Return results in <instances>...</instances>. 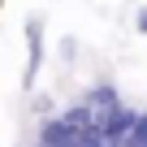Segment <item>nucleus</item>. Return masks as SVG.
<instances>
[{"label":"nucleus","mask_w":147,"mask_h":147,"mask_svg":"<svg viewBox=\"0 0 147 147\" xmlns=\"http://www.w3.org/2000/svg\"><path fill=\"white\" fill-rule=\"evenodd\" d=\"M134 117H138V113H130V108H113V113H104L95 125L104 130V138H108V143H121V138H130Z\"/></svg>","instance_id":"f257e3e1"},{"label":"nucleus","mask_w":147,"mask_h":147,"mask_svg":"<svg viewBox=\"0 0 147 147\" xmlns=\"http://www.w3.org/2000/svg\"><path fill=\"white\" fill-rule=\"evenodd\" d=\"M26 39H30V61H26V87L35 82V74H39V61H43V30L39 22H26Z\"/></svg>","instance_id":"f03ea898"},{"label":"nucleus","mask_w":147,"mask_h":147,"mask_svg":"<svg viewBox=\"0 0 147 147\" xmlns=\"http://www.w3.org/2000/svg\"><path fill=\"white\" fill-rule=\"evenodd\" d=\"M91 108H95V117H104V113L121 108V104H117V91H113V87H100V91H91Z\"/></svg>","instance_id":"7ed1b4c3"},{"label":"nucleus","mask_w":147,"mask_h":147,"mask_svg":"<svg viewBox=\"0 0 147 147\" xmlns=\"http://www.w3.org/2000/svg\"><path fill=\"white\" fill-rule=\"evenodd\" d=\"M65 121H69V125H78V130H91L100 117H95V108H69V113H65Z\"/></svg>","instance_id":"20e7f679"},{"label":"nucleus","mask_w":147,"mask_h":147,"mask_svg":"<svg viewBox=\"0 0 147 147\" xmlns=\"http://www.w3.org/2000/svg\"><path fill=\"white\" fill-rule=\"evenodd\" d=\"M130 143H147V113L134 117V130H130Z\"/></svg>","instance_id":"39448f33"},{"label":"nucleus","mask_w":147,"mask_h":147,"mask_svg":"<svg viewBox=\"0 0 147 147\" xmlns=\"http://www.w3.org/2000/svg\"><path fill=\"white\" fill-rule=\"evenodd\" d=\"M134 26H138V35H147V9H138V22Z\"/></svg>","instance_id":"423d86ee"}]
</instances>
